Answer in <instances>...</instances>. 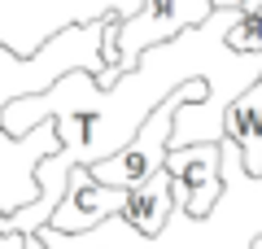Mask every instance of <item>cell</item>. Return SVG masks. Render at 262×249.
<instances>
[{
  "label": "cell",
  "instance_id": "11",
  "mask_svg": "<svg viewBox=\"0 0 262 249\" xmlns=\"http://www.w3.org/2000/svg\"><path fill=\"white\" fill-rule=\"evenodd\" d=\"M249 249H262V232H258V236H253V240H249Z\"/></svg>",
  "mask_w": 262,
  "mask_h": 249
},
{
  "label": "cell",
  "instance_id": "4",
  "mask_svg": "<svg viewBox=\"0 0 262 249\" xmlns=\"http://www.w3.org/2000/svg\"><path fill=\"white\" fill-rule=\"evenodd\" d=\"M170 214H175V201H170V175L158 171V175H149L144 184L127 188V205H122L118 219L127 223L136 236L153 240V236H162V232L170 227Z\"/></svg>",
  "mask_w": 262,
  "mask_h": 249
},
{
  "label": "cell",
  "instance_id": "5",
  "mask_svg": "<svg viewBox=\"0 0 262 249\" xmlns=\"http://www.w3.org/2000/svg\"><path fill=\"white\" fill-rule=\"evenodd\" d=\"M223 131L241 144V157H245V175L249 179H262V74L227 105V118H223Z\"/></svg>",
  "mask_w": 262,
  "mask_h": 249
},
{
  "label": "cell",
  "instance_id": "2",
  "mask_svg": "<svg viewBox=\"0 0 262 249\" xmlns=\"http://www.w3.org/2000/svg\"><path fill=\"white\" fill-rule=\"evenodd\" d=\"M170 201L188 219H210L223 201V153L219 144H188L166 153Z\"/></svg>",
  "mask_w": 262,
  "mask_h": 249
},
{
  "label": "cell",
  "instance_id": "7",
  "mask_svg": "<svg viewBox=\"0 0 262 249\" xmlns=\"http://www.w3.org/2000/svg\"><path fill=\"white\" fill-rule=\"evenodd\" d=\"M214 9H241V13H258L262 0H214Z\"/></svg>",
  "mask_w": 262,
  "mask_h": 249
},
{
  "label": "cell",
  "instance_id": "3",
  "mask_svg": "<svg viewBox=\"0 0 262 249\" xmlns=\"http://www.w3.org/2000/svg\"><path fill=\"white\" fill-rule=\"evenodd\" d=\"M122 205H127V188L101 184L88 166H75L70 179H66V197L53 210L48 227L61 232V236H79V232H92V227H101V223L118 219Z\"/></svg>",
  "mask_w": 262,
  "mask_h": 249
},
{
  "label": "cell",
  "instance_id": "6",
  "mask_svg": "<svg viewBox=\"0 0 262 249\" xmlns=\"http://www.w3.org/2000/svg\"><path fill=\"white\" fill-rule=\"evenodd\" d=\"M223 44L232 53H262V13H241L236 9V18L223 31Z\"/></svg>",
  "mask_w": 262,
  "mask_h": 249
},
{
  "label": "cell",
  "instance_id": "10",
  "mask_svg": "<svg viewBox=\"0 0 262 249\" xmlns=\"http://www.w3.org/2000/svg\"><path fill=\"white\" fill-rule=\"evenodd\" d=\"M27 249H44V240H39V236H27Z\"/></svg>",
  "mask_w": 262,
  "mask_h": 249
},
{
  "label": "cell",
  "instance_id": "9",
  "mask_svg": "<svg viewBox=\"0 0 262 249\" xmlns=\"http://www.w3.org/2000/svg\"><path fill=\"white\" fill-rule=\"evenodd\" d=\"M140 5H144V0H114V18H131Z\"/></svg>",
  "mask_w": 262,
  "mask_h": 249
},
{
  "label": "cell",
  "instance_id": "1",
  "mask_svg": "<svg viewBox=\"0 0 262 249\" xmlns=\"http://www.w3.org/2000/svg\"><path fill=\"white\" fill-rule=\"evenodd\" d=\"M114 13V0H0V44L13 57H35L66 27H88Z\"/></svg>",
  "mask_w": 262,
  "mask_h": 249
},
{
  "label": "cell",
  "instance_id": "8",
  "mask_svg": "<svg viewBox=\"0 0 262 249\" xmlns=\"http://www.w3.org/2000/svg\"><path fill=\"white\" fill-rule=\"evenodd\" d=\"M0 249H27V236L22 232H0Z\"/></svg>",
  "mask_w": 262,
  "mask_h": 249
}]
</instances>
